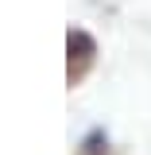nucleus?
Segmentation results:
<instances>
[{"instance_id":"f257e3e1","label":"nucleus","mask_w":151,"mask_h":155,"mask_svg":"<svg viewBox=\"0 0 151 155\" xmlns=\"http://www.w3.org/2000/svg\"><path fill=\"white\" fill-rule=\"evenodd\" d=\"M66 51H70V81H77V78L85 74V66L93 62L97 43H93V35H89L85 27H70V35H66Z\"/></svg>"}]
</instances>
